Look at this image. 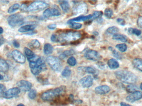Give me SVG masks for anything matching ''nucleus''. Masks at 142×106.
Listing matches in <instances>:
<instances>
[{
  "mask_svg": "<svg viewBox=\"0 0 142 106\" xmlns=\"http://www.w3.org/2000/svg\"><path fill=\"white\" fill-rule=\"evenodd\" d=\"M5 42V40L4 38L3 37V36H0V46H1L2 45L4 44Z\"/></svg>",
  "mask_w": 142,
  "mask_h": 106,
  "instance_id": "obj_51",
  "label": "nucleus"
},
{
  "mask_svg": "<svg viewBox=\"0 0 142 106\" xmlns=\"http://www.w3.org/2000/svg\"><path fill=\"white\" fill-rule=\"evenodd\" d=\"M38 79V81H39V82H40L41 83H44V84H46V83L48 84V81L47 79H44L42 78H41L40 77H39Z\"/></svg>",
  "mask_w": 142,
  "mask_h": 106,
  "instance_id": "obj_48",
  "label": "nucleus"
},
{
  "mask_svg": "<svg viewBox=\"0 0 142 106\" xmlns=\"http://www.w3.org/2000/svg\"><path fill=\"white\" fill-rule=\"evenodd\" d=\"M1 2H2L3 3H5V4H8L9 3V1H1Z\"/></svg>",
  "mask_w": 142,
  "mask_h": 106,
  "instance_id": "obj_55",
  "label": "nucleus"
},
{
  "mask_svg": "<svg viewBox=\"0 0 142 106\" xmlns=\"http://www.w3.org/2000/svg\"><path fill=\"white\" fill-rule=\"evenodd\" d=\"M110 88L107 85H103L96 87L95 91L99 95H104L110 92Z\"/></svg>",
  "mask_w": 142,
  "mask_h": 106,
  "instance_id": "obj_15",
  "label": "nucleus"
},
{
  "mask_svg": "<svg viewBox=\"0 0 142 106\" xmlns=\"http://www.w3.org/2000/svg\"><path fill=\"white\" fill-rule=\"evenodd\" d=\"M57 28V25L56 24H51L48 26V29L51 30H54L55 29Z\"/></svg>",
  "mask_w": 142,
  "mask_h": 106,
  "instance_id": "obj_49",
  "label": "nucleus"
},
{
  "mask_svg": "<svg viewBox=\"0 0 142 106\" xmlns=\"http://www.w3.org/2000/svg\"><path fill=\"white\" fill-rule=\"evenodd\" d=\"M81 34L78 32L70 31L58 36V42L68 43L77 41L81 38Z\"/></svg>",
  "mask_w": 142,
  "mask_h": 106,
  "instance_id": "obj_4",
  "label": "nucleus"
},
{
  "mask_svg": "<svg viewBox=\"0 0 142 106\" xmlns=\"http://www.w3.org/2000/svg\"><path fill=\"white\" fill-rule=\"evenodd\" d=\"M78 70L80 71H82L85 73L89 74L95 75L97 73V70L92 67L87 66V67H80L78 68Z\"/></svg>",
  "mask_w": 142,
  "mask_h": 106,
  "instance_id": "obj_17",
  "label": "nucleus"
},
{
  "mask_svg": "<svg viewBox=\"0 0 142 106\" xmlns=\"http://www.w3.org/2000/svg\"><path fill=\"white\" fill-rule=\"evenodd\" d=\"M17 86L20 90L23 92L30 91L32 88V84L28 81L21 80L17 83Z\"/></svg>",
  "mask_w": 142,
  "mask_h": 106,
  "instance_id": "obj_13",
  "label": "nucleus"
},
{
  "mask_svg": "<svg viewBox=\"0 0 142 106\" xmlns=\"http://www.w3.org/2000/svg\"><path fill=\"white\" fill-rule=\"evenodd\" d=\"M24 50L25 54L27 57L28 60L32 58L36 55L32 51H31V50L28 49V48L25 47Z\"/></svg>",
  "mask_w": 142,
  "mask_h": 106,
  "instance_id": "obj_27",
  "label": "nucleus"
},
{
  "mask_svg": "<svg viewBox=\"0 0 142 106\" xmlns=\"http://www.w3.org/2000/svg\"><path fill=\"white\" fill-rule=\"evenodd\" d=\"M3 32H4V29H3L0 26V34H2Z\"/></svg>",
  "mask_w": 142,
  "mask_h": 106,
  "instance_id": "obj_54",
  "label": "nucleus"
},
{
  "mask_svg": "<svg viewBox=\"0 0 142 106\" xmlns=\"http://www.w3.org/2000/svg\"><path fill=\"white\" fill-rule=\"evenodd\" d=\"M132 64L135 69L142 72V59L136 58L133 59Z\"/></svg>",
  "mask_w": 142,
  "mask_h": 106,
  "instance_id": "obj_21",
  "label": "nucleus"
},
{
  "mask_svg": "<svg viewBox=\"0 0 142 106\" xmlns=\"http://www.w3.org/2000/svg\"><path fill=\"white\" fill-rule=\"evenodd\" d=\"M119 31V29L115 26H111L108 28L106 30V33L109 35H114L117 34Z\"/></svg>",
  "mask_w": 142,
  "mask_h": 106,
  "instance_id": "obj_25",
  "label": "nucleus"
},
{
  "mask_svg": "<svg viewBox=\"0 0 142 106\" xmlns=\"http://www.w3.org/2000/svg\"><path fill=\"white\" fill-rule=\"evenodd\" d=\"M109 49L112 52V54L115 58L119 60L122 59V56L121 55V54H120V53L113 49V48L111 46H110L109 48Z\"/></svg>",
  "mask_w": 142,
  "mask_h": 106,
  "instance_id": "obj_32",
  "label": "nucleus"
},
{
  "mask_svg": "<svg viewBox=\"0 0 142 106\" xmlns=\"http://www.w3.org/2000/svg\"><path fill=\"white\" fill-rule=\"evenodd\" d=\"M13 45L15 47L17 48H19L20 46V45L19 44V43L16 40H14L13 43Z\"/></svg>",
  "mask_w": 142,
  "mask_h": 106,
  "instance_id": "obj_50",
  "label": "nucleus"
},
{
  "mask_svg": "<svg viewBox=\"0 0 142 106\" xmlns=\"http://www.w3.org/2000/svg\"><path fill=\"white\" fill-rule=\"evenodd\" d=\"M112 39L115 40L121 41V42H126L128 41L127 37L123 34H116L113 35Z\"/></svg>",
  "mask_w": 142,
  "mask_h": 106,
  "instance_id": "obj_23",
  "label": "nucleus"
},
{
  "mask_svg": "<svg viewBox=\"0 0 142 106\" xmlns=\"http://www.w3.org/2000/svg\"><path fill=\"white\" fill-rule=\"evenodd\" d=\"M37 25L36 24H28L20 27L18 30V32L22 33L28 32H30L31 31H34Z\"/></svg>",
  "mask_w": 142,
  "mask_h": 106,
  "instance_id": "obj_16",
  "label": "nucleus"
},
{
  "mask_svg": "<svg viewBox=\"0 0 142 106\" xmlns=\"http://www.w3.org/2000/svg\"><path fill=\"white\" fill-rule=\"evenodd\" d=\"M20 89L18 87H14L6 91L3 97L7 99H11L18 96L20 92Z\"/></svg>",
  "mask_w": 142,
  "mask_h": 106,
  "instance_id": "obj_10",
  "label": "nucleus"
},
{
  "mask_svg": "<svg viewBox=\"0 0 142 106\" xmlns=\"http://www.w3.org/2000/svg\"><path fill=\"white\" fill-rule=\"evenodd\" d=\"M74 54H75V51L73 49L66 50V51H64V52H63L60 55V59H65L67 56H71L73 55Z\"/></svg>",
  "mask_w": 142,
  "mask_h": 106,
  "instance_id": "obj_26",
  "label": "nucleus"
},
{
  "mask_svg": "<svg viewBox=\"0 0 142 106\" xmlns=\"http://www.w3.org/2000/svg\"><path fill=\"white\" fill-rule=\"evenodd\" d=\"M140 89H141L142 90V83H141V84H140Z\"/></svg>",
  "mask_w": 142,
  "mask_h": 106,
  "instance_id": "obj_58",
  "label": "nucleus"
},
{
  "mask_svg": "<svg viewBox=\"0 0 142 106\" xmlns=\"http://www.w3.org/2000/svg\"><path fill=\"white\" fill-rule=\"evenodd\" d=\"M137 24L139 28L142 29V16L139 17L137 20Z\"/></svg>",
  "mask_w": 142,
  "mask_h": 106,
  "instance_id": "obj_45",
  "label": "nucleus"
},
{
  "mask_svg": "<svg viewBox=\"0 0 142 106\" xmlns=\"http://www.w3.org/2000/svg\"><path fill=\"white\" fill-rule=\"evenodd\" d=\"M3 79H4V77L2 75H1V74H0V81H1Z\"/></svg>",
  "mask_w": 142,
  "mask_h": 106,
  "instance_id": "obj_56",
  "label": "nucleus"
},
{
  "mask_svg": "<svg viewBox=\"0 0 142 106\" xmlns=\"http://www.w3.org/2000/svg\"><path fill=\"white\" fill-rule=\"evenodd\" d=\"M117 79L126 84H133L138 81V77L132 72L126 70H119L115 72Z\"/></svg>",
  "mask_w": 142,
  "mask_h": 106,
  "instance_id": "obj_2",
  "label": "nucleus"
},
{
  "mask_svg": "<svg viewBox=\"0 0 142 106\" xmlns=\"http://www.w3.org/2000/svg\"><path fill=\"white\" fill-rule=\"evenodd\" d=\"M13 58L17 63L23 64L26 62L25 56L22 53L18 50H15L12 53Z\"/></svg>",
  "mask_w": 142,
  "mask_h": 106,
  "instance_id": "obj_11",
  "label": "nucleus"
},
{
  "mask_svg": "<svg viewBox=\"0 0 142 106\" xmlns=\"http://www.w3.org/2000/svg\"><path fill=\"white\" fill-rule=\"evenodd\" d=\"M37 95V91L36 89H31L28 93V96L30 98L33 99L36 98Z\"/></svg>",
  "mask_w": 142,
  "mask_h": 106,
  "instance_id": "obj_39",
  "label": "nucleus"
},
{
  "mask_svg": "<svg viewBox=\"0 0 142 106\" xmlns=\"http://www.w3.org/2000/svg\"><path fill=\"white\" fill-rule=\"evenodd\" d=\"M121 106H131V105L129 104H127L124 102H121L120 104Z\"/></svg>",
  "mask_w": 142,
  "mask_h": 106,
  "instance_id": "obj_52",
  "label": "nucleus"
},
{
  "mask_svg": "<svg viewBox=\"0 0 142 106\" xmlns=\"http://www.w3.org/2000/svg\"><path fill=\"white\" fill-rule=\"evenodd\" d=\"M31 72L34 75H38L41 72L47 69V66L43 59L40 56L35 55L28 60Z\"/></svg>",
  "mask_w": 142,
  "mask_h": 106,
  "instance_id": "obj_1",
  "label": "nucleus"
},
{
  "mask_svg": "<svg viewBox=\"0 0 142 106\" xmlns=\"http://www.w3.org/2000/svg\"><path fill=\"white\" fill-rule=\"evenodd\" d=\"M43 16L44 18H47L51 17V15H50V8L46 9L44 11Z\"/></svg>",
  "mask_w": 142,
  "mask_h": 106,
  "instance_id": "obj_41",
  "label": "nucleus"
},
{
  "mask_svg": "<svg viewBox=\"0 0 142 106\" xmlns=\"http://www.w3.org/2000/svg\"><path fill=\"white\" fill-rule=\"evenodd\" d=\"M92 18V15H89L87 16H81L77 17L76 18H74L69 21L71 22H83V21H87L88 20H91Z\"/></svg>",
  "mask_w": 142,
  "mask_h": 106,
  "instance_id": "obj_18",
  "label": "nucleus"
},
{
  "mask_svg": "<svg viewBox=\"0 0 142 106\" xmlns=\"http://www.w3.org/2000/svg\"><path fill=\"white\" fill-rule=\"evenodd\" d=\"M115 47L121 52H125L127 49V46L124 43L117 44L115 46Z\"/></svg>",
  "mask_w": 142,
  "mask_h": 106,
  "instance_id": "obj_34",
  "label": "nucleus"
},
{
  "mask_svg": "<svg viewBox=\"0 0 142 106\" xmlns=\"http://www.w3.org/2000/svg\"><path fill=\"white\" fill-rule=\"evenodd\" d=\"M108 66L111 69H115L119 67V64L115 59H111L109 60L107 63Z\"/></svg>",
  "mask_w": 142,
  "mask_h": 106,
  "instance_id": "obj_22",
  "label": "nucleus"
},
{
  "mask_svg": "<svg viewBox=\"0 0 142 106\" xmlns=\"http://www.w3.org/2000/svg\"><path fill=\"white\" fill-rule=\"evenodd\" d=\"M104 15L107 18H108V19L111 18L112 16L113 15V10L110 8H107L105 10Z\"/></svg>",
  "mask_w": 142,
  "mask_h": 106,
  "instance_id": "obj_35",
  "label": "nucleus"
},
{
  "mask_svg": "<svg viewBox=\"0 0 142 106\" xmlns=\"http://www.w3.org/2000/svg\"><path fill=\"white\" fill-rule=\"evenodd\" d=\"M20 10L22 12H27L28 11V7L25 4H22L20 6Z\"/></svg>",
  "mask_w": 142,
  "mask_h": 106,
  "instance_id": "obj_46",
  "label": "nucleus"
},
{
  "mask_svg": "<svg viewBox=\"0 0 142 106\" xmlns=\"http://www.w3.org/2000/svg\"><path fill=\"white\" fill-rule=\"evenodd\" d=\"M24 21L23 16L19 13L11 15L8 17V22L9 25L12 27H15L23 24Z\"/></svg>",
  "mask_w": 142,
  "mask_h": 106,
  "instance_id": "obj_6",
  "label": "nucleus"
},
{
  "mask_svg": "<svg viewBox=\"0 0 142 106\" xmlns=\"http://www.w3.org/2000/svg\"><path fill=\"white\" fill-rule=\"evenodd\" d=\"M97 65L98 67H99L100 69H105V64H104V63H103V62H99L98 63H97Z\"/></svg>",
  "mask_w": 142,
  "mask_h": 106,
  "instance_id": "obj_47",
  "label": "nucleus"
},
{
  "mask_svg": "<svg viewBox=\"0 0 142 106\" xmlns=\"http://www.w3.org/2000/svg\"><path fill=\"white\" fill-rule=\"evenodd\" d=\"M132 34H135L137 36H139L141 34V31L137 28H133Z\"/></svg>",
  "mask_w": 142,
  "mask_h": 106,
  "instance_id": "obj_42",
  "label": "nucleus"
},
{
  "mask_svg": "<svg viewBox=\"0 0 142 106\" xmlns=\"http://www.w3.org/2000/svg\"><path fill=\"white\" fill-rule=\"evenodd\" d=\"M77 63V60L73 56H71L67 60V63L71 66H75Z\"/></svg>",
  "mask_w": 142,
  "mask_h": 106,
  "instance_id": "obj_37",
  "label": "nucleus"
},
{
  "mask_svg": "<svg viewBox=\"0 0 142 106\" xmlns=\"http://www.w3.org/2000/svg\"><path fill=\"white\" fill-rule=\"evenodd\" d=\"M65 90V86H61L54 89H50L43 93L41 95V98L45 101L52 100L58 96L63 94Z\"/></svg>",
  "mask_w": 142,
  "mask_h": 106,
  "instance_id": "obj_3",
  "label": "nucleus"
},
{
  "mask_svg": "<svg viewBox=\"0 0 142 106\" xmlns=\"http://www.w3.org/2000/svg\"><path fill=\"white\" fill-rule=\"evenodd\" d=\"M85 57L89 60L98 61L101 59V56L97 51L94 50H88L85 54Z\"/></svg>",
  "mask_w": 142,
  "mask_h": 106,
  "instance_id": "obj_9",
  "label": "nucleus"
},
{
  "mask_svg": "<svg viewBox=\"0 0 142 106\" xmlns=\"http://www.w3.org/2000/svg\"><path fill=\"white\" fill-rule=\"evenodd\" d=\"M6 91V87L4 85L0 84V97H3Z\"/></svg>",
  "mask_w": 142,
  "mask_h": 106,
  "instance_id": "obj_40",
  "label": "nucleus"
},
{
  "mask_svg": "<svg viewBox=\"0 0 142 106\" xmlns=\"http://www.w3.org/2000/svg\"><path fill=\"white\" fill-rule=\"evenodd\" d=\"M58 2L60 3L61 8L64 12L67 13L69 12L70 10V6L68 1H58Z\"/></svg>",
  "mask_w": 142,
  "mask_h": 106,
  "instance_id": "obj_20",
  "label": "nucleus"
},
{
  "mask_svg": "<svg viewBox=\"0 0 142 106\" xmlns=\"http://www.w3.org/2000/svg\"><path fill=\"white\" fill-rule=\"evenodd\" d=\"M51 40L52 42H58V35L55 34H53L51 36Z\"/></svg>",
  "mask_w": 142,
  "mask_h": 106,
  "instance_id": "obj_44",
  "label": "nucleus"
},
{
  "mask_svg": "<svg viewBox=\"0 0 142 106\" xmlns=\"http://www.w3.org/2000/svg\"><path fill=\"white\" fill-rule=\"evenodd\" d=\"M9 69V65L5 60L0 58V72H7Z\"/></svg>",
  "mask_w": 142,
  "mask_h": 106,
  "instance_id": "obj_19",
  "label": "nucleus"
},
{
  "mask_svg": "<svg viewBox=\"0 0 142 106\" xmlns=\"http://www.w3.org/2000/svg\"><path fill=\"white\" fill-rule=\"evenodd\" d=\"M67 23L68 24H69L70 28H72V29H75V30L80 29V28H81L82 26V24H81L77 23L75 22L68 21L67 22Z\"/></svg>",
  "mask_w": 142,
  "mask_h": 106,
  "instance_id": "obj_29",
  "label": "nucleus"
},
{
  "mask_svg": "<svg viewBox=\"0 0 142 106\" xmlns=\"http://www.w3.org/2000/svg\"><path fill=\"white\" fill-rule=\"evenodd\" d=\"M20 8V6L19 4L16 3L14 4L12 6L9 8L8 9V12L10 14L14 13L16 11H17L18 9H19Z\"/></svg>",
  "mask_w": 142,
  "mask_h": 106,
  "instance_id": "obj_31",
  "label": "nucleus"
},
{
  "mask_svg": "<svg viewBox=\"0 0 142 106\" xmlns=\"http://www.w3.org/2000/svg\"><path fill=\"white\" fill-rule=\"evenodd\" d=\"M89 2L91 4L95 5L96 4L97 1H89Z\"/></svg>",
  "mask_w": 142,
  "mask_h": 106,
  "instance_id": "obj_53",
  "label": "nucleus"
},
{
  "mask_svg": "<svg viewBox=\"0 0 142 106\" xmlns=\"http://www.w3.org/2000/svg\"><path fill=\"white\" fill-rule=\"evenodd\" d=\"M50 11L51 17L52 16H58L61 14L60 11L55 8H50Z\"/></svg>",
  "mask_w": 142,
  "mask_h": 106,
  "instance_id": "obj_36",
  "label": "nucleus"
},
{
  "mask_svg": "<svg viewBox=\"0 0 142 106\" xmlns=\"http://www.w3.org/2000/svg\"><path fill=\"white\" fill-rule=\"evenodd\" d=\"M93 83V79L91 75H87L83 77L79 81L80 85L84 88L91 87Z\"/></svg>",
  "mask_w": 142,
  "mask_h": 106,
  "instance_id": "obj_12",
  "label": "nucleus"
},
{
  "mask_svg": "<svg viewBox=\"0 0 142 106\" xmlns=\"http://www.w3.org/2000/svg\"><path fill=\"white\" fill-rule=\"evenodd\" d=\"M75 6L73 8V12L74 15L81 14L86 13L88 10V7L85 3L80 1H73Z\"/></svg>",
  "mask_w": 142,
  "mask_h": 106,
  "instance_id": "obj_7",
  "label": "nucleus"
},
{
  "mask_svg": "<svg viewBox=\"0 0 142 106\" xmlns=\"http://www.w3.org/2000/svg\"><path fill=\"white\" fill-rule=\"evenodd\" d=\"M126 89L128 92L132 93L137 91L138 89V87L134 84H129V85L127 86Z\"/></svg>",
  "mask_w": 142,
  "mask_h": 106,
  "instance_id": "obj_28",
  "label": "nucleus"
},
{
  "mask_svg": "<svg viewBox=\"0 0 142 106\" xmlns=\"http://www.w3.org/2000/svg\"><path fill=\"white\" fill-rule=\"evenodd\" d=\"M72 73V71L70 68L67 66L65 68V69L63 70L62 72V75L64 77H69L70 76Z\"/></svg>",
  "mask_w": 142,
  "mask_h": 106,
  "instance_id": "obj_33",
  "label": "nucleus"
},
{
  "mask_svg": "<svg viewBox=\"0 0 142 106\" xmlns=\"http://www.w3.org/2000/svg\"><path fill=\"white\" fill-rule=\"evenodd\" d=\"M117 22L119 24H120V25L122 26L125 25V24H126L125 20L124 19L121 18H119L117 19Z\"/></svg>",
  "mask_w": 142,
  "mask_h": 106,
  "instance_id": "obj_43",
  "label": "nucleus"
},
{
  "mask_svg": "<svg viewBox=\"0 0 142 106\" xmlns=\"http://www.w3.org/2000/svg\"><path fill=\"white\" fill-rule=\"evenodd\" d=\"M54 50L53 46L49 43H46L44 46V53L45 55H49L53 52Z\"/></svg>",
  "mask_w": 142,
  "mask_h": 106,
  "instance_id": "obj_24",
  "label": "nucleus"
},
{
  "mask_svg": "<svg viewBox=\"0 0 142 106\" xmlns=\"http://www.w3.org/2000/svg\"><path fill=\"white\" fill-rule=\"evenodd\" d=\"M142 98V93L139 91H137L127 96L126 98V99L128 102L133 103Z\"/></svg>",
  "mask_w": 142,
  "mask_h": 106,
  "instance_id": "obj_14",
  "label": "nucleus"
},
{
  "mask_svg": "<svg viewBox=\"0 0 142 106\" xmlns=\"http://www.w3.org/2000/svg\"><path fill=\"white\" fill-rule=\"evenodd\" d=\"M91 15H92V18H91V20H96L98 18H100V17H101L102 16L103 12L101 11H95Z\"/></svg>",
  "mask_w": 142,
  "mask_h": 106,
  "instance_id": "obj_38",
  "label": "nucleus"
},
{
  "mask_svg": "<svg viewBox=\"0 0 142 106\" xmlns=\"http://www.w3.org/2000/svg\"><path fill=\"white\" fill-rule=\"evenodd\" d=\"M46 61L51 69L55 71H60L62 68V63L60 59L56 56H49Z\"/></svg>",
  "mask_w": 142,
  "mask_h": 106,
  "instance_id": "obj_5",
  "label": "nucleus"
},
{
  "mask_svg": "<svg viewBox=\"0 0 142 106\" xmlns=\"http://www.w3.org/2000/svg\"><path fill=\"white\" fill-rule=\"evenodd\" d=\"M49 5L44 1H36L31 3V4L28 7V11H38L44 10L47 8Z\"/></svg>",
  "mask_w": 142,
  "mask_h": 106,
  "instance_id": "obj_8",
  "label": "nucleus"
},
{
  "mask_svg": "<svg viewBox=\"0 0 142 106\" xmlns=\"http://www.w3.org/2000/svg\"><path fill=\"white\" fill-rule=\"evenodd\" d=\"M17 106H25V105H24V104H18V105H17Z\"/></svg>",
  "mask_w": 142,
  "mask_h": 106,
  "instance_id": "obj_57",
  "label": "nucleus"
},
{
  "mask_svg": "<svg viewBox=\"0 0 142 106\" xmlns=\"http://www.w3.org/2000/svg\"><path fill=\"white\" fill-rule=\"evenodd\" d=\"M29 46L33 49H38L40 46V44L37 39H34L29 43Z\"/></svg>",
  "mask_w": 142,
  "mask_h": 106,
  "instance_id": "obj_30",
  "label": "nucleus"
}]
</instances>
